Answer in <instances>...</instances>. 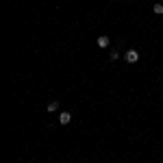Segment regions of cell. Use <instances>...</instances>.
<instances>
[{
    "instance_id": "obj_4",
    "label": "cell",
    "mask_w": 163,
    "mask_h": 163,
    "mask_svg": "<svg viewBox=\"0 0 163 163\" xmlns=\"http://www.w3.org/2000/svg\"><path fill=\"white\" fill-rule=\"evenodd\" d=\"M57 109H59V102H57V100L48 102V113H52V111H57Z\"/></svg>"
},
{
    "instance_id": "obj_7",
    "label": "cell",
    "mask_w": 163,
    "mask_h": 163,
    "mask_svg": "<svg viewBox=\"0 0 163 163\" xmlns=\"http://www.w3.org/2000/svg\"><path fill=\"white\" fill-rule=\"evenodd\" d=\"M122 2H126V0H122Z\"/></svg>"
},
{
    "instance_id": "obj_5",
    "label": "cell",
    "mask_w": 163,
    "mask_h": 163,
    "mask_svg": "<svg viewBox=\"0 0 163 163\" xmlns=\"http://www.w3.org/2000/svg\"><path fill=\"white\" fill-rule=\"evenodd\" d=\"M152 11H154L157 15H161V13H163V5H154V9H152Z\"/></svg>"
},
{
    "instance_id": "obj_1",
    "label": "cell",
    "mask_w": 163,
    "mask_h": 163,
    "mask_svg": "<svg viewBox=\"0 0 163 163\" xmlns=\"http://www.w3.org/2000/svg\"><path fill=\"white\" fill-rule=\"evenodd\" d=\"M124 59H126V63H137L139 61V52L137 50H126Z\"/></svg>"
},
{
    "instance_id": "obj_6",
    "label": "cell",
    "mask_w": 163,
    "mask_h": 163,
    "mask_svg": "<svg viewBox=\"0 0 163 163\" xmlns=\"http://www.w3.org/2000/svg\"><path fill=\"white\" fill-rule=\"evenodd\" d=\"M118 57H120L118 50H111V61H118Z\"/></svg>"
},
{
    "instance_id": "obj_2",
    "label": "cell",
    "mask_w": 163,
    "mask_h": 163,
    "mask_svg": "<svg viewBox=\"0 0 163 163\" xmlns=\"http://www.w3.org/2000/svg\"><path fill=\"white\" fill-rule=\"evenodd\" d=\"M59 122L65 126V124H70V122H72V113H67V111H63L61 115H59Z\"/></svg>"
},
{
    "instance_id": "obj_3",
    "label": "cell",
    "mask_w": 163,
    "mask_h": 163,
    "mask_svg": "<svg viewBox=\"0 0 163 163\" xmlns=\"http://www.w3.org/2000/svg\"><path fill=\"white\" fill-rule=\"evenodd\" d=\"M96 44L100 46V48H107V46H109V37H107V35H100V37L96 39Z\"/></svg>"
}]
</instances>
